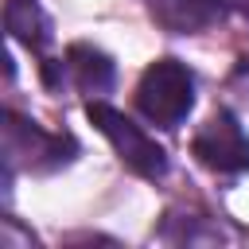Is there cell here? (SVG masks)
Returning a JSON list of instances; mask_svg holds the SVG:
<instances>
[{
    "instance_id": "6",
    "label": "cell",
    "mask_w": 249,
    "mask_h": 249,
    "mask_svg": "<svg viewBox=\"0 0 249 249\" xmlns=\"http://www.w3.org/2000/svg\"><path fill=\"white\" fill-rule=\"evenodd\" d=\"M66 66H70L78 89L89 93V97H105V93L113 89V82H117L113 58H109L105 51L89 47V43H74V47L66 51Z\"/></svg>"
},
{
    "instance_id": "8",
    "label": "cell",
    "mask_w": 249,
    "mask_h": 249,
    "mask_svg": "<svg viewBox=\"0 0 249 249\" xmlns=\"http://www.w3.org/2000/svg\"><path fill=\"white\" fill-rule=\"evenodd\" d=\"M230 4V12H241V16H249V0H226Z\"/></svg>"
},
{
    "instance_id": "4",
    "label": "cell",
    "mask_w": 249,
    "mask_h": 249,
    "mask_svg": "<svg viewBox=\"0 0 249 249\" xmlns=\"http://www.w3.org/2000/svg\"><path fill=\"white\" fill-rule=\"evenodd\" d=\"M4 148H8V160L16 156H27V163L35 171H51V167H62L74 160L78 144L70 136H54V132H43L35 128V121H23L16 113H4Z\"/></svg>"
},
{
    "instance_id": "7",
    "label": "cell",
    "mask_w": 249,
    "mask_h": 249,
    "mask_svg": "<svg viewBox=\"0 0 249 249\" xmlns=\"http://www.w3.org/2000/svg\"><path fill=\"white\" fill-rule=\"evenodd\" d=\"M8 31H12V39H19L31 51H43L51 43V23L35 0H12L8 4Z\"/></svg>"
},
{
    "instance_id": "1",
    "label": "cell",
    "mask_w": 249,
    "mask_h": 249,
    "mask_svg": "<svg viewBox=\"0 0 249 249\" xmlns=\"http://www.w3.org/2000/svg\"><path fill=\"white\" fill-rule=\"evenodd\" d=\"M136 109L152 124L175 128L195 109V74L179 58H156L136 82Z\"/></svg>"
},
{
    "instance_id": "2",
    "label": "cell",
    "mask_w": 249,
    "mask_h": 249,
    "mask_svg": "<svg viewBox=\"0 0 249 249\" xmlns=\"http://www.w3.org/2000/svg\"><path fill=\"white\" fill-rule=\"evenodd\" d=\"M86 117L97 124V132L113 144V152L121 156L124 167H132L140 179H163L167 175V152L140 128L132 124L121 109L105 105V101H89L86 105Z\"/></svg>"
},
{
    "instance_id": "3",
    "label": "cell",
    "mask_w": 249,
    "mask_h": 249,
    "mask_svg": "<svg viewBox=\"0 0 249 249\" xmlns=\"http://www.w3.org/2000/svg\"><path fill=\"white\" fill-rule=\"evenodd\" d=\"M195 156L202 167L210 171H222V175H237V171H249V136L245 128L237 124L233 113L218 109L198 132H195Z\"/></svg>"
},
{
    "instance_id": "9",
    "label": "cell",
    "mask_w": 249,
    "mask_h": 249,
    "mask_svg": "<svg viewBox=\"0 0 249 249\" xmlns=\"http://www.w3.org/2000/svg\"><path fill=\"white\" fill-rule=\"evenodd\" d=\"M237 70H241V74H249V51L241 54V66H237Z\"/></svg>"
},
{
    "instance_id": "5",
    "label": "cell",
    "mask_w": 249,
    "mask_h": 249,
    "mask_svg": "<svg viewBox=\"0 0 249 249\" xmlns=\"http://www.w3.org/2000/svg\"><path fill=\"white\" fill-rule=\"evenodd\" d=\"M226 12H230L226 0H156V4H152L156 23L167 27V31H175V35L206 31V27H214Z\"/></svg>"
}]
</instances>
